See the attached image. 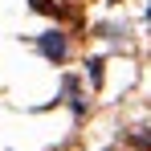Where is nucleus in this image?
Wrapping results in <instances>:
<instances>
[{
  "mask_svg": "<svg viewBox=\"0 0 151 151\" xmlns=\"http://www.w3.org/2000/svg\"><path fill=\"white\" fill-rule=\"evenodd\" d=\"M37 53L53 61V65H61L65 57H70V37H65V29H45L41 37H37Z\"/></svg>",
  "mask_w": 151,
  "mask_h": 151,
  "instance_id": "f257e3e1",
  "label": "nucleus"
},
{
  "mask_svg": "<svg viewBox=\"0 0 151 151\" xmlns=\"http://www.w3.org/2000/svg\"><path fill=\"white\" fill-rule=\"evenodd\" d=\"M127 143H131L135 151H151V127H139V135H131Z\"/></svg>",
  "mask_w": 151,
  "mask_h": 151,
  "instance_id": "f03ea898",
  "label": "nucleus"
},
{
  "mask_svg": "<svg viewBox=\"0 0 151 151\" xmlns=\"http://www.w3.org/2000/svg\"><path fill=\"white\" fill-rule=\"evenodd\" d=\"M86 65H90V82H94V86H98V82H102V57H90V61H86Z\"/></svg>",
  "mask_w": 151,
  "mask_h": 151,
  "instance_id": "7ed1b4c3",
  "label": "nucleus"
}]
</instances>
